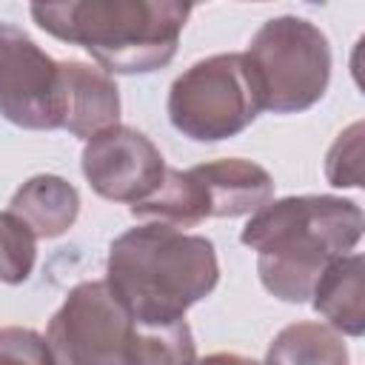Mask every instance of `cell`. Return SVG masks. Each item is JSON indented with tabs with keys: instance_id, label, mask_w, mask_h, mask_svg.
Returning <instances> with one entry per match:
<instances>
[{
	"instance_id": "12",
	"label": "cell",
	"mask_w": 365,
	"mask_h": 365,
	"mask_svg": "<svg viewBox=\"0 0 365 365\" xmlns=\"http://www.w3.org/2000/svg\"><path fill=\"white\" fill-rule=\"evenodd\" d=\"M9 211L20 217L34 237L51 240L74 225L80 211V197L77 188L63 177L40 174L31 177L26 185H20V191L9 202Z\"/></svg>"
},
{
	"instance_id": "15",
	"label": "cell",
	"mask_w": 365,
	"mask_h": 365,
	"mask_svg": "<svg viewBox=\"0 0 365 365\" xmlns=\"http://www.w3.org/2000/svg\"><path fill=\"white\" fill-rule=\"evenodd\" d=\"M325 177L336 188L362 185V123H351L325 157Z\"/></svg>"
},
{
	"instance_id": "6",
	"label": "cell",
	"mask_w": 365,
	"mask_h": 365,
	"mask_svg": "<svg viewBox=\"0 0 365 365\" xmlns=\"http://www.w3.org/2000/svg\"><path fill=\"white\" fill-rule=\"evenodd\" d=\"M46 342L57 365H140V325L106 279L71 288L48 322Z\"/></svg>"
},
{
	"instance_id": "5",
	"label": "cell",
	"mask_w": 365,
	"mask_h": 365,
	"mask_svg": "<svg viewBox=\"0 0 365 365\" xmlns=\"http://www.w3.org/2000/svg\"><path fill=\"white\" fill-rule=\"evenodd\" d=\"M259 111V94L242 54H214L194 63L168 94L171 125L200 143L240 134Z\"/></svg>"
},
{
	"instance_id": "14",
	"label": "cell",
	"mask_w": 365,
	"mask_h": 365,
	"mask_svg": "<svg viewBox=\"0 0 365 365\" xmlns=\"http://www.w3.org/2000/svg\"><path fill=\"white\" fill-rule=\"evenodd\" d=\"M37 237L11 211L0 214V282L17 285L31 277L37 257Z\"/></svg>"
},
{
	"instance_id": "13",
	"label": "cell",
	"mask_w": 365,
	"mask_h": 365,
	"mask_svg": "<svg viewBox=\"0 0 365 365\" xmlns=\"http://www.w3.org/2000/svg\"><path fill=\"white\" fill-rule=\"evenodd\" d=\"M265 365H348V348L331 325L297 322L277 334Z\"/></svg>"
},
{
	"instance_id": "1",
	"label": "cell",
	"mask_w": 365,
	"mask_h": 365,
	"mask_svg": "<svg viewBox=\"0 0 365 365\" xmlns=\"http://www.w3.org/2000/svg\"><path fill=\"white\" fill-rule=\"evenodd\" d=\"M362 240V208L354 200L305 194L265 202L242 228V242L257 251V271L268 294L305 302L336 257Z\"/></svg>"
},
{
	"instance_id": "2",
	"label": "cell",
	"mask_w": 365,
	"mask_h": 365,
	"mask_svg": "<svg viewBox=\"0 0 365 365\" xmlns=\"http://www.w3.org/2000/svg\"><path fill=\"white\" fill-rule=\"evenodd\" d=\"M220 279L211 240L163 222L120 234L108 248L106 285L140 325H171Z\"/></svg>"
},
{
	"instance_id": "4",
	"label": "cell",
	"mask_w": 365,
	"mask_h": 365,
	"mask_svg": "<svg viewBox=\"0 0 365 365\" xmlns=\"http://www.w3.org/2000/svg\"><path fill=\"white\" fill-rule=\"evenodd\" d=\"M242 57L262 111H305L322 100L331 80L328 37L305 17L282 14L262 23Z\"/></svg>"
},
{
	"instance_id": "8",
	"label": "cell",
	"mask_w": 365,
	"mask_h": 365,
	"mask_svg": "<svg viewBox=\"0 0 365 365\" xmlns=\"http://www.w3.org/2000/svg\"><path fill=\"white\" fill-rule=\"evenodd\" d=\"M83 174L100 197L137 205L163 185L165 163L143 131L108 125L88 137L83 148Z\"/></svg>"
},
{
	"instance_id": "3",
	"label": "cell",
	"mask_w": 365,
	"mask_h": 365,
	"mask_svg": "<svg viewBox=\"0 0 365 365\" xmlns=\"http://www.w3.org/2000/svg\"><path fill=\"white\" fill-rule=\"evenodd\" d=\"M191 6L171 0L34 3L31 17L57 40L83 46L106 74H148L171 63Z\"/></svg>"
},
{
	"instance_id": "11",
	"label": "cell",
	"mask_w": 365,
	"mask_h": 365,
	"mask_svg": "<svg viewBox=\"0 0 365 365\" xmlns=\"http://www.w3.org/2000/svg\"><path fill=\"white\" fill-rule=\"evenodd\" d=\"M362 268L365 259L359 251L336 257L319 274L311 302L328 325L345 336H362L365 331V305H362Z\"/></svg>"
},
{
	"instance_id": "7",
	"label": "cell",
	"mask_w": 365,
	"mask_h": 365,
	"mask_svg": "<svg viewBox=\"0 0 365 365\" xmlns=\"http://www.w3.org/2000/svg\"><path fill=\"white\" fill-rule=\"evenodd\" d=\"M63 63L0 20V114L20 128H63Z\"/></svg>"
},
{
	"instance_id": "16",
	"label": "cell",
	"mask_w": 365,
	"mask_h": 365,
	"mask_svg": "<svg viewBox=\"0 0 365 365\" xmlns=\"http://www.w3.org/2000/svg\"><path fill=\"white\" fill-rule=\"evenodd\" d=\"M0 365H57L54 354L46 342L31 328H0Z\"/></svg>"
},
{
	"instance_id": "17",
	"label": "cell",
	"mask_w": 365,
	"mask_h": 365,
	"mask_svg": "<svg viewBox=\"0 0 365 365\" xmlns=\"http://www.w3.org/2000/svg\"><path fill=\"white\" fill-rule=\"evenodd\" d=\"M188 365H259V362L240 356V354H211L205 359H191Z\"/></svg>"
},
{
	"instance_id": "10",
	"label": "cell",
	"mask_w": 365,
	"mask_h": 365,
	"mask_svg": "<svg viewBox=\"0 0 365 365\" xmlns=\"http://www.w3.org/2000/svg\"><path fill=\"white\" fill-rule=\"evenodd\" d=\"M63 128L74 137H94L97 131L117 125L120 94L114 80L86 63H63Z\"/></svg>"
},
{
	"instance_id": "9",
	"label": "cell",
	"mask_w": 365,
	"mask_h": 365,
	"mask_svg": "<svg viewBox=\"0 0 365 365\" xmlns=\"http://www.w3.org/2000/svg\"><path fill=\"white\" fill-rule=\"evenodd\" d=\"M194 174L202 182L208 217H242L259 211L271 202L274 180L257 163L231 157L194 165Z\"/></svg>"
}]
</instances>
